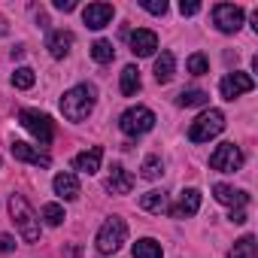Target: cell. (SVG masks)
<instances>
[{
  "instance_id": "1",
  "label": "cell",
  "mask_w": 258,
  "mask_h": 258,
  "mask_svg": "<svg viewBox=\"0 0 258 258\" xmlns=\"http://www.w3.org/2000/svg\"><path fill=\"white\" fill-rule=\"evenodd\" d=\"M94 103H97V88L82 82V85H73L64 91L61 97V112L67 121H85L91 112H94Z\"/></svg>"
},
{
  "instance_id": "2",
  "label": "cell",
  "mask_w": 258,
  "mask_h": 258,
  "mask_svg": "<svg viewBox=\"0 0 258 258\" xmlns=\"http://www.w3.org/2000/svg\"><path fill=\"white\" fill-rule=\"evenodd\" d=\"M10 216L25 243H40V219H37L34 207L25 201V195H10Z\"/></svg>"
},
{
  "instance_id": "3",
  "label": "cell",
  "mask_w": 258,
  "mask_h": 258,
  "mask_svg": "<svg viewBox=\"0 0 258 258\" xmlns=\"http://www.w3.org/2000/svg\"><path fill=\"white\" fill-rule=\"evenodd\" d=\"M225 131V115L222 109H204L191 124H188V140L191 143H210Z\"/></svg>"
},
{
  "instance_id": "4",
  "label": "cell",
  "mask_w": 258,
  "mask_h": 258,
  "mask_svg": "<svg viewBox=\"0 0 258 258\" xmlns=\"http://www.w3.org/2000/svg\"><path fill=\"white\" fill-rule=\"evenodd\" d=\"M124 240H127V225H124V219H121V216H109V219L100 225L94 243H97V252H100V255H112V252L121 249Z\"/></svg>"
},
{
  "instance_id": "5",
  "label": "cell",
  "mask_w": 258,
  "mask_h": 258,
  "mask_svg": "<svg viewBox=\"0 0 258 258\" xmlns=\"http://www.w3.org/2000/svg\"><path fill=\"white\" fill-rule=\"evenodd\" d=\"M118 127H121L127 137H140V134H146V131H152V127H155V112L149 106H131V109L121 112Z\"/></svg>"
},
{
  "instance_id": "6",
  "label": "cell",
  "mask_w": 258,
  "mask_h": 258,
  "mask_svg": "<svg viewBox=\"0 0 258 258\" xmlns=\"http://www.w3.org/2000/svg\"><path fill=\"white\" fill-rule=\"evenodd\" d=\"M19 121L25 124V131H31L40 140V146H49L52 143L55 131H52V118L46 112H40V109H22L19 112Z\"/></svg>"
},
{
  "instance_id": "7",
  "label": "cell",
  "mask_w": 258,
  "mask_h": 258,
  "mask_svg": "<svg viewBox=\"0 0 258 258\" xmlns=\"http://www.w3.org/2000/svg\"><path fill=\"white\" fill-rule=\"evenodd\" d=\"M243 161L246 158H243L240 146H234V143H219L216 152L210 155V167L219 170V173H237L243 167Z\"/></svg>"
},
{
  "instance_id": "8",
  "label": "cell",
  "mask_w": 258,
  "mask_h": 258,
  "mask_svg": "<svg viewBox=\"0 0 258 258\" xmlns=\"http://www.w3.org/2000/svg\"><path fill=\"white\" fill-rule=\"evenodd\" d=\"M213 25L222 34H237L243 25V7L237 4H216L213 7Z\"/></svg>"
},
{
  "instance_id": "9",
  "label": "cell",
  "mask_w": 258,
  "mask_h": 258,
  "mask_svg": "<svg viewBox=\"0 0 258 258\" xmlns=\"http://www.w3.org/2000/svg\"><path fill=\"white\" fill-rule=\"evenodd\" d=\"M252 88H255V79L249 73H237V70L222 76V82H219V91H222L225 100H234V97H240V94H246Z\"/></svg>"
},
{
  "instance_id": "10",
  "label": "cell",
  "mask_w": 258,
  "mask_h": 258,
  "mask_svg": "<svg viewBox=\"0 0 258 258\" xmlns=\"http://www.w3.org/2000/svg\"><path fill=\"white\" fill-rule=\"evenodd\" d=\"M112 16H115V7H112V4H88V7L82 10V22H85L91 31L106 28V25L112 22Z\"/></svg>"
},
{
  "instance_id": "11",
  "label": "cell",
  "mask_w": 258,
  "mask_h": 258,
  "mask_svg": "<svg viewBox=\"0 0 258 258\" xmlns=\"http://www.w3.org/2000/svg\"><path fill=\"white\" fill-rule=\"evenodd\" d=\"M201 210V191L198 188H185L182 195H179V201L173 204V207H167V216L170 219H188V216H195Z\"/></svg>"
},
{
  "instance_id": "12",
  "label": "cell",
  "mask_w": 258,
  "mask_h": 258,
  "mask_svg": "<svg viewBox=\"0 0 258 258\" xmlns=\"http://www.w3.org/2000/svg\"><path fill=\"white\" fill-rule=\"evenodd\" d=\"M155 49H158V34L155 31H146V28L131 31V52L137 58H152Z\"/></svg>"
},
{
  "instance_id": "13",
  "label": "cell",
  "mask_w": 258,
  "mask_h": 258,
  "mask_svg": "<svg viewBox=\"0 0 258 258\" xmlns=\"http://www.w3.org/2000/svg\"><path fill=\"white\" fill-rule=\"evenodd\" d=\"M13 155H16L19 161H28V164H34V167H52V158H49L46 152H40L37 146H31V143H22V140H16V143H13Z\"/></svg>"
},
{
  "instance_id": "14",
  "label": "cell",
  "mask_w": 258,
  "mask_h": 258,
  "mask_svg": "<svg viewBox=\"0 0 258 258\" xmlns=\"http://www.w3.org/2000/svg\"><path fill=\"white\" fill-rule=\"evenodd\" d=\"M213 198H216L219 204L231 207V210H237V207H246V204H249V195H246L243 188H234V185H225V182L213 185Z\"/></svg>"
},
{
  "instance_id": "15",
  "label": "cell",
  "mask_w": 258,
  "mask_h": 258,
  "mask_svg": "<svg viewBox=\"0 0 258 258\" xmlns=\"http://www.w3.org/2000/svg\"><path fill=\"white\" fill-rule=\"evenodd\" d=\"M131 188H134V176L127 173L121 164H112V170L106 176V191H112V195H131Z\"/></svg>"
},
{
  "instance_id": "16",
  "label": "cell",
  "mask_w": 258,
  "mask_h": 258,
  "mask_svg": "<svg viewBox=\"0 0 258 258\" xmlns=\"http://www.w3.org/2000/svg\"><path fill=\"white\" fill-rule=\"evenodd\" d=\"M100 161H103V149L100 146H91V149H85V152H79V155H73V170H79V173H97L100 170Z\"/></svg>"
},
{
  "instance_id": "17",
  "label": "cell",
  "mask_w": 258,
  "mask_h": 258,
  "mask_svg": "<svg viewBox=\"0 0 258 258\" xmlns=\"http://www.w3.org/2000/svg\"><path fill=\"white\" fill-rule=\"evenodd\" d=\"M46 49L52 58H67L70 49H73V34L70 31H52L49 40H46Z\"/></svg>"
},
{
  "instance_id": "18",
  "label": "cell",
  "mask_w": 258,
  "mask_h": 258,
  "mask_svg": "<svg viewBox=\"0 0 258 258\" xmlns=\"http://www.w3.org/2000/svg\"><path fill=\"white\" fill-rule=\"evenodd\" d=\"M52 188H55V195H58L61 201H76V198H79V179H76L73 173H58V176L52 179Z\"/></svg>"
},
{
  "instance_id": "19",
  "label": "cell",
  "mask_w": 258,
  "mask_h": 258,
  "mask_svg": "<svg viewBox=\"0 0 258 258\" xmlns=\"http://www.w3.org/2000/svg\"><path fill=\"white\" fill-rule=\"evenodd\" d=\"M173 73H176V58H173V52H161V55L155 58V82H158V85H167V82L173 79Z\"/></svg>"
},
{
  "instance_id": "20",
  "label": "cell",
  "mask_w": 258,
  "mask_h": 258,
  "mask_svg": "<svg viewBox=\"0 0 258 258\" xmlns=\"http://www.w3.org/2000/svg\"><path fill=\"white\" fill-rule=\"evenodd\" d=\"M140 70L134 67V64H127L124 70H121V82H118V88H121V94L124 97H134L137 91H140Z\"/></svg>"
},
{
  "instance_id": "21",
  "label": "cell",
  "mask_w": 258,
  "mask_h": 258,
  "mask_svg": "<svg viewBox=\"0 0 258 258\" xmlns=\"http://www.w3.org/2000/svg\"><path fill=\"white\" fill-rule=\"evenodd\" d=\"M140 207L146 210V213H167V195L164 191H158V188H152V191H146L143 198H140Z\"/></svg>"
},
{
  "instance_id": "22",
  "label": "cell",
  "mask_w": 258,
  "mask_h": 258,
  "mask_svg": "<svg viewBox=\"0 0 258 258\" xmlns=\"http://www.w3.org/2000/svg\"><path fill=\"white\" fill-rule=\"evenodd\" d=\"M131 252H134V258H161V255H164L161 243H158V240H152V237H143V240H137Z\"/></svg>"
},
{
  "instance_id": "23",
  "label": "cell",
  "mask_w": 258,
  "mask_h": 258,
  "mask_svg": "<svg viewBox=\"0 0 258 258\" xmlns=\"http://www.w3.org/2000/svg\"><path fill=\"white\" fill-rule=\"evenodd\" d=\"M228 258H255V237H252V234L240 237V240H237V243L231 246Z\"/></svg>"
},
{
  "instance_id": "24",
  "label": "cell",
  "mask_w": 258,
  "mask_h": 258,
  "mask_svg": "<svg viewBox=\"0 0 258 258\" xmlns=\"http://www.w3.org/2000/svg\"><path fill=\"white\" fill-rule=\"evenodd\" d=\"M91 58H94L97 64H109V61L115 58L112 43H109V40H94V43H91Z\"/></svg>"
},
{
  "instance_id": "25",
  "label": "cell",
  "mask_w": 258,
  "mask_h": 258,
  "mask_svg": "<svg viewBox=\"0 0 258 258\" xmlns=\"http://www.w3.org/2000/svg\"><path fill=\"white\" fill-rule=\"evenodd\" d=\"M207 100H210V94L201 91V88H188V91H182V94L176 97L179 106H207Z\"/></svg>"
},
{
  "instance_id": "26",
  "label": "cell",
  "mask_w": 258,
  "mask_h": 258,
  "mask_svg": "<svg viewBox=\"0 0 258 258\" xmlns=\"http://www.w3.org/2000/svg\"><path fill=\"white\" fill-rule=\"evenodd\" d=\"M161 173H164L161 158H158V155H146L143 164H140V176H143V179H158Z\"/></svg>"
},
{
  "instance_id": "27",
  "label": "cell",
  "mask_w": 258,
  "mask_h": 258,
  "mask_svg": "<svg viewBox=\"0 0 258 258\" xmlns=\"http://www.w3.org/2000/svg\"><path fill=\"white\" fill-rule=\"evenodd\" d=\"M185 70H188L191 76H204V73H210V61H207V55H204V52H195V55H188V61H185Z\"/></svg>"
},
{
  "instance_id": "28",
  "label": "cell",
  "mask_w": 258,
  "mask_h": 258,
  "mask_svg": "<svg viewBox=\"0 0 258 258\" xmlns=\"http://www.w3.org/2000/svg\"><path fill=\"white\" fill-rule=\"evenodd\" d=\"M40 216H43V219H46V225H52V228H58V225H61V222L67 219V216H64V207H61V204H46V207L40 210Z\"/></svg>"
},
{
  "instance_id": "29",
  "label": "cell",
  "mask_w": 258,
  "mask_h": 258,
  "mask_svg": "<svg viewBox=\"0 0 258 258\" xmlns=\"http://www.w3.org/2000/svg\"><path fill=\"white\" fill-rule=\"evenodd\" d=\"M34 82H37V76H34L31 67H19V70L13 73V85L22 88V91H25V88H34Z\"/></svg>"
},
{
  "instance_id": "30",
  "label": "cell",
  "mask_w": 258,
  "mask_h": 258,
  "mask_svg": "<svg viewBox=\"0 0 258 258\" xmlns=\"http://www.w3.org/2000/svg\"><path fill=\"white\" fill-rule=\"evenodd\" d=\"M140 7L152 16H164L167 13V0H140Z\"/></svg>"
},
{
  "instance_id": "31",
  "label": "cell",
  "mask_w": 258,
  "mask_h": 258,
  "mask_svg": "<svg viewBox=\"0 0 258 258\" xmlns=\"http://www.w3.org/2000/svg\"><path fill=\"white\" fill-rule=\"evenodd\" d=\"M179 13H182V16H195V13H201V4H198V0H182V4H179Z\"/></svg>"
},
{
  "instance_id": "32",
  "label": "cell",
  "mask_w": 258,
  "mask_h": 258,
  "mask_svg": "<svg viewBox=\"0 0 258 258\" xmlns=\"http://www.w3.org/2000/svg\"><path fill=\"white\" fill-rule=\"evenodd\" d=\"M0 252H16V237H10V234H0Z\"/></svg>"
},
{
  "instance_id": "33",
  "label": "cell",
  "mask_w": 258,
  "mask_h": 258,
  "mask_svg": "<svg viewBox=\"0 0 258 258\" xmlns=\"http://www.w3.org/2000/svg\"><path fill=\"white\" fill-rule=\"evenodd\" d=\"M234 225H246V210L243 207H237V210H231V216H228Z\"/></svg>"
},
{
  "instance_id": "34",
  "label": "cell",
  "mask_w": 258,
  "mask_h": 258,
  "mask_svg": "<svg viewBox=\"0 0 258 258\" xmlns=\"http://www.w3.org/2000/svg\"><path fill=\"white\" fill-rule=\"evenodd\" d=\"M55 10H61V13H73V10H76V0H55Z\"/></svg>"
},
{
  "instance_id": "35",
  "label": "cell",
  "mask_w": 258,
  "mask_h": 258,
  "mask_svg": "<svg viewBox=\"0 0 258 258\" xmlns=\"http://www.w3.org/2000/svg\"><path fill=\"white\" fill-rule=\"evenodd\" d=\"M0 164H4V158H0Z\"/></svg>"
}]
</instances>
